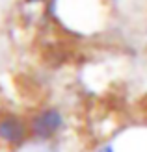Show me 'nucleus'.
Listing matches in <instances>:
<instances>
[{
	"label": "nucleus",
	"mask_w": 147,
	"mask_h": 152,
	"mask_svg": "<svg viewBox=\"0 0 147 152\" xmlns=\"http://www.w3.org/2000/svg\"><path fill=\"white\" fill-rule=\"evenodd\" d=\"M91 152H117V147H115L112 141H100Z\"/></svg>",
	"instance_id": "obj_3"
},
{
	"label": "nucleus",
	"mask_w": 147,
	"mask_h": 152,
	"mask_svg": "<svg viewBox=\"0 0 147 152\" xmlns=\"http://www.w3.org/2000/svg\"><path fill=\"white\" fill-rule=\"evenodd\" d=\"M32 145H56L69 128L67 111L58 104L43 102L26 111Z\"/></svg>",
	"instance_id": "obj_1"
},
{
	"label": "nucleus",
	"mask_w": 147,
	"mask_h": 152,
	"mask_svg": "<svg viewBox=\"0 0 147 152\" xmlns=\"http://www.w3.org/2000/svg\"><path fill=\"white\" fill-rule=\"evenodd\" d=\"M32 152H60L56 145H34Z\"/></svg>",
	"instance_id": "obj_4"
},
{
	"label": "nucleus",
	"mask_w": 147,
	"mask_h": 152,
	"mask_svg": "<svg viewBox=\"0 0 147 152\" xmlns=\"http://www.w3.org/2000/svg\"><path fill=\"white\" fill-rule=\"evenodd\" d=\"M32 145L26 111L0 110V147L19 152Z\"/></svg>",
	"instance_id": "obj_2"
}]
</instances>
